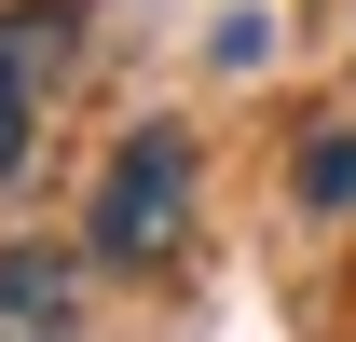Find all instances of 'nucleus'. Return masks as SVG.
Returning a JSON list of instances; mask_svg holds the SVG:
<instances>
[{"label": "nucleus", "mask_w": 356, "mask_h": 342, "mask_svg": "<svg viewBox=\"0 0 356 342\" xmlns=\"http://www.w3.org/2000/svg\"><path fill=\"white\" fill-rule=\"evenodd\" d=\"M178 219H192V137H178V124H137L124 165H110V192H96V260L151 274V260L178 247Z\"/></svg>", "instance_id": "f257e3e1"}, {"label": "nucleus", "mask_w": 356, "mask_h": 342, "mask_svg": "<svg viewBox=\"0 0 356 342\" xmlns=\"http://www.w3.org/2000/svg\"><path fill=\"white\" fill-rule=\"evenodd\" d=\"M0 342H83V274H69V247H0Z\"/></svg>", "instance_id": "7ed1b4c3"}, {"label": "nucleus", "mask_w": 356, "mask_h": 342, "mask_svg": "<svg viewBox=\"0 0 356 342\" xmlns=\"http://www.w3.org/2000/svg\"><path fill=\"white\" fill-rule=\"evenodd\" d=\"M55 69H69V0L0 14V178H28V151H42V83Z\"/></svg>", "instance_id": "f03ea898"}, {"label": "nucleus", "mask_w": 356, "mask_h": 342, "mask_svg": "<svg viewBox=\"0 0 356 342\" xmlns=\"http://www.w3.org/2000/svg\"><path fill=\"white\" fill-rule=\"evenodd\" d=\"M302 192H315V206H356V137H343V124L302 151Z\"/></svg>", "instance_id": "20e7f679"}]
</instances>
